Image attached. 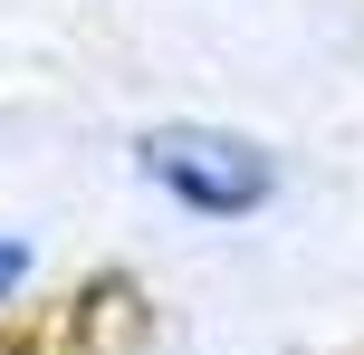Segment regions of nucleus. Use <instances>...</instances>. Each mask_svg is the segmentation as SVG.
Returning a JSON list of instances; mask_svg holds the SVG:
<instances>
[{"label": "nucleus", "instance_id": "f257e3e1", "mask_svg": "<svg viewBox=\"0 0 364 355\" xmlns=\"http://www.w3.org/2000/svg\"><path fill=\"white\" fill-rule=\"evenodd\" d=\"M134 183L173 202L182 221H259L278 202V154L211 115H164L134 134Z\"/></svg>", "mask_w": 364, "mask_h": 355}]
</instances>
